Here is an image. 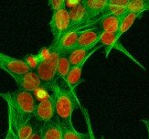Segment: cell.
<instances>
[{
    "label": "cell",
    "instance_id": "7a4b0ae2",
    "mask_svg": "<svg viewBox=\"0 0 149 139\" xmlns=\"http://www.w3.org/2000/svg\"><path fill=\"white\" fill-rule=\"evenodd\" d=\"M1 97L6 102L8 108L16 111L24 118L31 119L33 116L37 103L31 92L19 88L15 92H2Z\"/></svg>",
    "mask_w": 149,
    "mask_h": 139
},
{
    "label": "cell",
    "instance_id": "44dd1931",
    "mask_svg": "<svg viewBox=\"0 0 149 139\" xmlns=\"http://www.w3.org/2000/svg\"><path fill=\"white\" fill-rule=\"evenodd\" d=\"M127 11V8L125 6H120L108 4L106 8L103 11V17L107 15H114V16H123Z\"/></svg>",
    "mask_w": 149,
    "mask_h": 139
},
{
    "label": "cell",
    "instance_id": "4fadbf2b",
    "mask_svg": "<svg viewBox=\"0 0 149 139\" xmlns=\"http://www.w3.org/2000/svg\"><path fill=\"white\" fill-rule=\"evenodd\" d=\"M102 47V46H95L93 48H86V47H77L74 48L72 51L69 52V59L72 66H75L81 62L83 59H85L87 57L92 56L96 50Z\"/></svg>",
    "mask_w": 149,
    "mask_h": 139
},
{
    "label": "cell",
    "instance_id": "d6986e66",
    "mask_svg": "<svg viewBox=\"0 0 149 139\" xmlns=\"http://www.w3.org/2000/svg\"><path fill=\"white\" fill-rule=\"evenodd\" d=\"M68 54H61L59 59V63H58V78H61L63 80H65L72 69V64L70 62Z\"/></svg>",
    "mask_w": 149,
    "mask_h": 139
},
{
    "label": "cell",
    "instance_id": "6da1fadb",
    "mask_svg": "<svg viewBox=\"0 0 149 139\" xmlns=\"http://www.w3.org/2000/svg\"><path fill=\"white\" fill-rule=\"evenodd\" d=\"M48 89L52 92L56 115L60 117L61 121L65 124L72 123V114L78 102L74 90L70 87L64 89L57 82L51 83Z\"/></svg>",
    "mask_w": 149,
    "mask_h": 139
},
{
    "label": "cell",
    "instance_id": "52a82bcc",
    "mask_svg": "<svg viewBox=\"0 0 149 139\" xmlns=\"http://www.w3.org/2000/svg\"><path fill=\"white\" fill-rule=\"evenodd\" d=\"M56 109L52 95L47 96L38 102L35 107L33 117L40 123H47L56 118Z\"/></svg>",
    "mask_w": 149,
    "mask_h": 139
},
{
    "label": "cell",
    "instance_id": "ffe728a7",
    "mask_svg": "<svg viewBox=\"0 0 149 139\" xmlns=\"http://www.w3.org/2000/svg\"><path fill=\"white\" fill-rule=\"evenodd\" d=\"M149 0H130L128 6H126L127 11L134 12L135 14L140 15L144 11H146V8Z\"/></svg>",
    "mask_w": 149,
    "mask_h": 139
},
{
    "label": "cell",
    "instance_id": "7c38bea8",
    "mask_svg": "<svg viewBox=\"0 0 149 139\" xmlns=\"http://www.w3.org/2000/svg\"><path fill=\"white\" fill-rule=\"evenodd\" d=\"M82 4L86 9V21L96 16L102 14L109 4V0H82Z\"/></svg>",
    "mask_w": 149,
    "mask_h": 139
},
{
    "label": "cell",
    "instance_id": "603a6c76",
    "mask_svg": "<svg viewBox=\"0 0 149 139\" xmlns=\"http://www.w3.org/2000/svg\"><path fill=\"white\" fill-rule=\"evenodd\" d=\"M49 6L53 11L66 6V0H49Z\"/></svg>",
    "mask_w": 149,
    "mask_h": 139
},
{
    "label": "cell",
    "instance_id": "cb8c5ba5",
    "mask_svg": "<svg viewBox=\"0 0 149 139\" xmlns=\"http://www.w3.org/2000/svg\"><path fill=\"white\" fill-rule=\"evenodd\" d=\"M130 0H109V4L115 5V6H128Z\"/></svg>",
    "mask_w": 149,
    "mask_h": 139
},
{
    "label": "cell",
    "instance_id": "9c48e42d",
    "mask_svg": "<svg viewBox=\"0 0 149 139\" xmlns=\"http://www.w3.org/2000/svg\"><path fill=\"white\" fill-rule=\"evenodd\" d=\"M79 35L80 31L78 29H70L56 43H52V46L56 47L62 54H68L77 47Z\"/></svg>",
    "mask_w": 149,
    "mask_h": 139
},
{
    "label": "cell",
    "instance_id": "3957f363",
    "mask_svg": "<svg viewBox=\"0 0 149 139\" xmlns=\"http://www.w3.org/2000/svg\"><path fill=\"white\" fill-rule=\"evenodd\" d=\"M62 53L56 47L50 46V53L47 59H45L36 69L37 73L40 76V80L48 89L49 86L55 82L58 79V63L60 57Z\"/></svg>",
    "mask_w": 149,
    "mask_h": 139
},
{
    "label": "cell",
    "instance_id": "8992f818",
    "mask_svg": "<svg viewBox=\"0 0 149 139\" xmlns=\"http://www.w3.org/2000/svg\"><path fill=\"white\" fill-rule=\"evenodd\" d=\"M9 75L14 79L18 88L22 90L37 92L42 88H46V86L44 85L43 82L40 80L37 71H34V70H31L23 74L9 73Z\"/></svg>",
    "mask_w": 149,
    "mask_h": 139
},
{
    "label": "cell",
    "instance_id": "484cf974",
    "mask_svg": "<svg viewBox=\"0 0 149 139\" xmlns=\"http://www.w3.org/2000/svg\"><path fill=\"white\" fill-rule=\"evenodd\" d=\"M146 10L149 11V2H148V5H147V8H146Z\"/></svg>",
    "mask_w": 149,
    "mask_h": 139
},
{
    "label": "cell",
    "instance_id": "ba28073f",
    "mask_svg": "<svg viewBox=\"0 0 149 139\" xmlns=\"http://www.w3.org/2000/svg\"><path fill=\"white\" fill-rule=\"evenodd\" d=\"M0 67L8 73L23 74L31 71L29 65L24 59H18L10 57L3 52L0 53Z\"/></svg>",
    "mask_w": 149,
    "mask_h": 139
},
{
    "label": "cell",
    "instance_id": "5b68a950",
    "mask_svg": "<svg viewBox=\"0 0 149 139\" xmlns=\"http://www.w3.org/2000/svg\"><path fill=\"white\" fill-rule=\"evenodd\" d=\"M99 43L102 47L105 48V56L106 59H108L110 51L112 49H115L116 50H119L123 52L124 54H125L128 58H130L133 61H134L138 66L146 71V68L142 65L136 59L134 58L132 54L129 53V51L126 50V49L122 45V43L119 41V38L116 35V33H112V32H101V37L99 39Z\"/></svg>",
    "mask_w": 149,
    "mask_h": 139
},
{
    "label": "cell",
    "instance_id": "30bf717a",
    "mask_svg": "<svg viewBox=\"0 0 149 139\" xmlns=\"http://www.w3.org/2000/svg\"><path fill=\"white\" fill-rule=\"evenodd\" d=\"M40 131L43 139H63V130L61 119L58 115L53 120L44 123Z\"/></svg>",
    "mask_w": 149,
    "mask_h": 139
},
{
    "label": "cell",
    "instance_id": "7402d4cb",
    "mask_svg": "<svg viewBox=\"0 0 149 139\" xmlns=\"http://www.w3.org/2000/svg\"><path fill=\"white\" fill-rule=\"evenodd\" d=\"M24 61L29 65V67L31 68V70H36L38 68V66L40 65V62L42 61L40 57L38 56V54L26 56L25 59H24Z\"/></svg>",
    "mask_w": 149,
    "mask_h": 139
},
{
    "label": "cell",
    "instance_id": "e0dca14e",
    "mask_svg": "<svg viewBox=\"0 0 149 139\" xmlns=\"http://www.w3.org/2000/svg\"><path fill=\"white\" fill-rule=\"evenodd\" d=\"M137 17H138L137 14H135L134 12H130V11H126L125 14L122 16L120 27H119L117 33H116V35H117L119 38L124 33L129 30V29L132 27V25L134 24V22L135 21V19Z\"/></svg>",
    "mask_w": 149,
    "mask_h": 139
},
{
    "label": "cell",
    "instance_id": "ac0fdd59",
    "mask_svg": "<svg viewBox=\"0 0 149 139\" xmlns=\"http://www.w3.org/2000/svg\"><path fill=\"white\" fill-rule=\"evenodd\" d=\"M61 126L63 130V139H85V138H90L89 135L85 134H80L75 130L73 127L72 123L70 124H65L61 122Z\"/></svg>",
    "mask_w": 149,
    "mask_h": 139
},
{
    "label": "cell",
    "instance_id": "d4e9b609",
    "mask_svg": "<svg viewBox=\"0 0 149 139\" xmlns=\"http://www.w3.org/2000/svg\"><path fill=\"white\" fill-rule=\"evenodd\" d=\"M142 122H143L145 124V125L146 126L147 128V131H148V137H149V120H142Z\"/></svg>",
    "mask_w": 149,
    "mask_h": 139
},
{
    "label": "cell",
    "instance_id": "9a60e30c",
    "mask_svg": "<svg viewBox=\"0 0 149 139\" xmlns=\"http://www.w3.org/2000/svg\"><path fill=\"white\" fill-rule=\"evenodd\" d=\"M121 17L122 16H114V15H107L102 17L100 22L101 32L117 33L121 23Z\"/></svg>",
    "mask_w": 149,
    "mask_h": 139
},
{
    "label": "cell",
    "instance_id": "277c9868",
    "mask_svg": "<svg viewBox=\"0 0 149 139\" xmlns=\"http://www.w3.org/2000/svg\"><path fill=\"white\" fill-rule=\"evenodd\" d=\"M49 28L53 35V43H56L70 29V12L66 6L53 11L49 21Z\"/></svg>",
    "mask_w": 149,
    "mask_h": 139
},
{
    "label": "cell",
    "instance_id": "2e32d148",
    "mask_svg": "<svg viewBox=\"0 0 149 139\" xmlns=\"http://www.w3.org/2000/svg\"><path fill=\"white\" fill-rule=\"evenodd\" d=\"M91 56L87 57L85 59H83L81 62H80L79 64H77L75 66H72V69H70L69 74L67 75L66 79L64 81L66 82L68 87L72 88V89H75V87L77 86V84L80 82L81 77V72H82V69L83 66L85 64V62L88 61V59Z\"/></svg>",
    "mask_w": 149,
    "mask_h": 139
},
{
    "label": "cell",
    "instance_id": "5bb4252c",
    "mask_svg": "<svg viewBox=\"0 0 149 139\" xmlns=\"http://www.w3.org/2000/svg\"><path fill=\"white\" fill-rule=\"evenodd\" d=\"M69 12H70V29H74L81 22L86 21L87 13H86L85 6H84L82 2L72 6V8H70Z\"/></svg>",
    "mask_w": 149,
    "mask_h": 139
},
{
    "label": "cell",
    "instance_id": "8fae6325",
    "mask_svg": "<svg viewBox=\"0 0 149 139\" xmlns=\"http://www.w3.org/2000/svg\"><path fill=\"white\" fill-rule=\"evenodd\" d=\"M101 37L100 29H89L80 31L79 38H78V47L93 48L99 43Z\"/></svg>",
    "mask_w": 149,
    "mask_h": 139
}]
</instances>
